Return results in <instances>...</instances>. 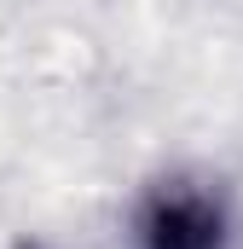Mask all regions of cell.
Wrapping results in <instances>:
<instances>
[{"mask_svg":"<svg viewBox=\"0 0 243 249\" xmlns=\"http://www.w3.org/2000/svg\"><path fill=\"white\" fill-rule=\"evenodd\" d=\"M133 238H139V249H226L232 209L203 180H162L139 203Z\"/></svg>","mask_w":243,"mask_h":249,"instance_id":"obj_1","label":"cell"}]
</instances>
